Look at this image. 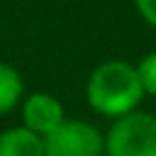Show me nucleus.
<instances>
[{"label": "nucleus", "instance_id": "nucleus-8", "mask_svg": "<svg viewBox=\"0 0 156 156\" xmlns=\"http://www.w3.org/2000/svg\"><path fill=\"white\" fill-rule=\"evenodd\" d=\"M134 5H136V10H139V15H141L151 27H156V0H134Z\"/></svg>", "mask_w": 156, "mask_h": 156}, {"label": "nucleus", "instance_id": "nucleus-7", "mask_svg": "<svg viewBox=\"0 0 156 156\" xmlns=\"http://www.w3.org/2000/svg\"><path fill=\"white\" fill-rule=\"evenodd\" d=\"M136 76H139V80H141L144 93L156 95V51L146 54V56L139 61V66H136Z\"/></svg>", "mask_w": 156, "mask_h": 156}, {"label": "nucleus", "instance_id": "nucleus-6", "mask_svg": "<svg viewBox=\"0 0 156 156\" xmlns=\"http://www.w3.org/2000/svg\"><path fill=\"white\" fill-rule=\"evenodd\" d=\"M22 93H24V83L20 71L0 61V115L15 110L22 100Z\"/></svg>", "mask_w": 156, "mask_h": 156}, {"label": "nucleus", "instance_id": "nucleus-1", "mask_svg": "<svg viewBox=\"0 0 156 156\" xmlns=\"http://www.w3.org/2000/svg\"><path fill=\"white\" fill-rule=\"evenodd\" d=\"M85 95L98 115L117 119L134 112L144 98V88L136 76V66H129L127 61H105L90 73Z\"/></svg>", "mask_w": 156, "mask_h": 156}, {"label": "nucleus", "instance_id": "nucleus-4", "mask_svg": "<svg viewBox=\"0 0 156 156\" xmlns=\"http://www.w3.org/2000/svg\"><path fill=\"white\" fill-rule=\"evenodd\" d=\"M63 119H66L63 105L51 93H32L29 98L22 100V127L32 129L39 136L54 132Z\"/></svg>", "mask_w": 156, "mask_h": 156}, {"label": "nucleus", "instance_id": "nucleus-5", "mask_svg": "<svg viewBox=\"0 0 156 156\" xmlns=\"http://www.w3.org/2000/svg\"><path fill=\"white\" fill-rule=\"evenodd\" d=\"M0 156H44V141L27 127H12L0 134Z\"/></svg>", "mask_w": 156, "mask_h": 156}, {"label": "nucleus", "instance_id": "nucleus-3", "mask_svg": "<svg viewBox=\"0 0 156 156\" xmlns=\"http://www.w3.org/2000/svg\"><path fill=\"white\" fill-rule=\"evenodd\" d=\"M44 156H102L105 136L83 119H63L41 136Z\"/></svg>", "mask_w": 156, "mask_h": 156}, {"label": "nucleus", "instance_id": "nucleus-2", "mask_svg": "<svg viewBox=\"0 0 156 156\" xmlns=\"http://www.w3.org/2000/svg\"><path fill=\"white\" fill-rule=\"evenodd\" d=\"M107 156H156V117L129 112L115 119L105 136Z\"/></svg>", "mask_w": 156, "mask_h": 156}]
</instances>
